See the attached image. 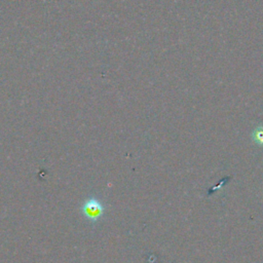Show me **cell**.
Returning <instances> with one entry per match:
<instances>
[{"label": "cell", "instance_id": "cell-1", "mask_svg": "<svg viewBox=\"0 0 263 263\" xmlns=\"http://www.w3.org/2000/svg\"><path fill=\"white\" fill-rule=\"evenodd\" d=\"M82 213L88 221L97 223L105 213V205L97 197H90L83 204Z\"/></svg>", "mask_w": 263, "mask_h": 263}]
</instances>
